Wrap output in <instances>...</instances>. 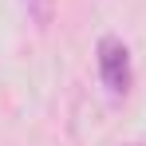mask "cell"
I'll list each match as a JSON object with an SVG mask.
<instances>
[{"instance_id": "7a4b0ae2", "label": "cell", "mask_w": 146, "mask_h": 146, "mask_svg": "<svg viewBox=\"0 0 146 146\" xmlns=\"http://www.w3.org/2000/svg\"><path fill=\"white\" fill-rule=\"evenodd\" d=\"M28 8V20L36 28H48L51 24V16H55V0H20Z\"/></svg>"}, {"instance_id": "6da1fadb", "label": "cell", "mask_w": 146, "mask_h": 146, "mask_svg": "<svg viewBox=\"0 0 146 146\" xmlns=\"http://www.w3.org/2000/svg\"><path fill=\"white\" fill-rule=\"evenodd\" d=\"M99 75L107 83L111 95H126L130 91V51L119 36H103L99 40Z\"/></svg>"}]
</instances>
